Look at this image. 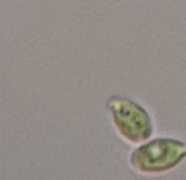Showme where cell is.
<instances>
[{"instance_id": "obj_1", "label": "cell", "mask_w": 186, "mask_h": 180, "mask_svg": "<svg viewBox=\"0 0 186 180\" xmlns=\"http://www.w3.org/2000/svg\"><path fill=\"white\" fill-rule=\"evenodd\" d=\"M186 158V142L160 137L147 140L129 154V164L140 174L156 176L177 167Z\"/></svg>"}, {"instance_id": "obj_2", "label": "cell", "mask_w": 186, "mask_h": 180, "mask_svg": "<svg viewBox=\"0 0 186 180\" xmlns=\"http://www.w3.org/2000/svg\"><path fill=\"white\" fill-rule=\"evenodd\" d=\"M108 110L113 128L122 140L138 145L153 135V121L144 106L135 100L122 96H112L108 100Z\"/></svg>"}]
</instances>
